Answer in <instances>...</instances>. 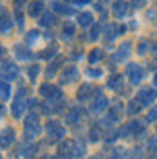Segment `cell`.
Returning <instances> with one entry per match:
<instances>
[{
	"label": "cell",
	"instance_id": "cell-36",
	"mask_svg": "<svg viewBox=\"0 0 157 159\" xmlns=\"http://www.w3.org/2000/svg\"><path fill=\"white\" fill-rule=\"evenodd\" d=\"M146 49H148V42L146 40H141L137 45V54H146Z\"/></svg>",
	"mask_w": 157,
	"mask_h": 159
},
{
	"label": "cell",
	"instance_id": "cell-37",
	"mask_svg": "<svg viewBox=\"0 0 157 159\" xmlns=\"http://www.w3.org/2000/svg\"><path fill=\"white\" fill-rule=\"evenodd\" d=\"M87 74L90 76V78H99V76L103 74V70H101V69H92V67H88V69H87Z\"/></svg>",
	"mask_w": 157,
	"mask_h": 159
},
{
	"label": "cell",
	"instance_id": "cell-40",
	"mask_svg": "<svg viewBox=\"0 0 157 159\" xmlns=\"http://www.w3.org/2000/svg\"><path fill=\"white\" fill-rule=\"evenodd\" d=\"M90 38L92 40L99 38V24H94V27H92V31H90Z\"/></svg>",
	"mask_w": 157,
	"mask_h": 159
},
{
	"label": "cell",
	"instance_id": "cell-8",
	"mask_svg": "<svg viewBox=\"0 0 157 159\" xmlns=\"http://www.w3.org/2000/svg\"><path fill=\"white\" fill-rule=\"evenodd\" d=\"M70 156L72 157H81L85 156V145L79 141V139H74L72 145H70Z\"/></svg>",
	"mask_w": 157,
	"mask_h": 159
},
{
	"label": "cell",
	"instance_id": "cell-32",
	"mask_svg": "<svg viewBox=\"0 0 157 159\" xmlns=\"http://www.w3.org/2000/svg\"><path fill=\"white\" fill-rule=\"evenodd\" d=\"M38 74H40V65H31V67H29V80L33 81V83L36 81Z\"/></svg>",
	"mask_w": 157,
	"mask_h": 159
},
{
	"label": "cell",
	"instance_id": "cell-33",
	"mask_svg": "<svg viewBox=\"0 0 157 159\" xmlns=\"http://www.w3.org/2000/svg\"><path fill=\"white\" fill-rule=\"evenodd\" d=\"M15 6H16V7H15V15H16V24H18V25H24V15H22V9H20V6H22V4H20V2H16Z\"/></svg>",
	"mask_w": 157,
	"mask_h": 159
},
{
	"label": "cell",
	"instance_id": "cell-34",
	"mask_svg": "<svg viewBox=\"0 0 157 159\" xmlns=\"http://www.w3.org/2000/svg\"><path fill=\"white\" fill-rule=\"evenodd\" d=\"M49 98H51V101H58V99H61V90H60V87H52Z\"/></svg>",
	"mask_w": 157,
	"mask_h": 159
},
{
	"label": "cell",
	"instance_id": "cell-24",
	"mask_svg": "<svg viewBox=\"0 0 157 159\" xmlns=\"http://www.w3.org/2000/svg\"><path fill=\"white\" fill-rule=\"evenodd\" d=\"M0 96H2V101H7L11 98V87H9V83L4 81V80L0 83Z\"/></svg>",
	"mask_w": 157,
	"mask_h": 159
},
{
	"label": "cell",
	"instance_id": "cell-19",
	"mask_svg": "<svg viewBox=\"0 0 157 159\" xmlns=\"http://www.w3.org/2000/svg\"><path fill=\"white\" fill-rule=\"evenodd\" d=\"M51 7H52V11L61 13V15H70L72 13V9H70L69 6H65L63 2H51Z\"/></svg>",
	"mask_w": 157,
	"mask_h": 159
},
{
	"label": "cell",
	"instance_id": "cell-1",
	"mask_svg": "<svg viewBox=\"0 0 157 159\" xmlns=\"http://www.w3.org/2000/svg\"><path fill=\"white\" fill-rule=\"evenodd\" d=\"M47 130H49V134H47L45 141L49 145H56V143H60L65 138V127H61L58 121H49L47 123Z\"/></svg>",
	"mask_w": 157,
	"mask_h": 159
},
{
	"label": "cell",
	"instance_id": "cell-38",
	"mask_svg": "<svg viewBox=\"0 0 157 159\" xmlns=\"http://www.w3.org/2000/svg\"><path fill=\"white\" fill-rule=\"evenodd\" d=\"M51 90H52V87H51L49 83H43V85L40 87V94H42V96H49Z\"/></svg>",
	"mask_w": 157,
	"mask_h": 159
},
{
	"label": "cell",
	"instance_id": "cell-26",
	"mask_svg": "<svg viewBox=\"0 0 157 159\" xmlns=\"http://www.w3.org/2000/svg\"><path fill=\"white\" fill-rule=\"evenodd\" d=\"M78 22H79V25L87 27V25H90V24L94 22V16H92L90 13H79L78 15Z\"/></svg>",
	"mask_w": 157,
	"mask_h": 159
},
{
	"label": "cell",
	"instance_id": "cell-21",
	"mask_svg": "<svg viewBox=\"0 0 157 159\" xmlns=\"http://www.w3.org/2000/svg\"><path fill=\"white\" fill-rule=\"evenodd\" d=\"M108 89H119V87H123V76L121 74H114V76H110L107 81Z\"/></svg>",
	"mask_w": 157,
	"mask_h": 159
},
{
	"label": "cell",
	"instance_id": "cell-2",
	"mask_svg": "<svg viewBox=\"0 0 157 159\" xmlns=\"http://www.w3.org/2000/svg\"><path fill=\"white\" fill-rule=\"evenodd\" d=\"M127 76H128V80H130L132 85H137V83H141V80L145 76V70H143V67L137 65V63H128L127 65Z\"/></svg>",
	"mask_w": 157,
	"mask_h": 159
},
{
	"label": "cell",
	"instance_id": "cell-14",
	"mask_svg": "<svg viewBox=\"0 0 157 159\" xmlns=\"http://www.w3.org/2000/svg\"><path fill=\"white\" fill-rule=\"evenodd\" d=\"M81 116H83V109H72L69 114H67L65 123H67V125H74V123H76L79 118H81Z\"/></svg>",
	"mask_w": 157,
	"mask_h": 159
},
{
	"label": "cell",
	"instance_id": "cell-7",
	"mask_svg": "<svg viewBox=\"0 0 157 159\" xmlns=\"http://www.w3.org/2000/svg\"><path fill=\"white\" fill-rule=\"evenodd\" d=\"M112 13L116 18H123L128 13V4L127 2H114L112 4Z\"/></svg>",
	"mask_w": 157,
	"mask_h": 159
},
{
	"label": "cell",
	"instance_id": "cell-28",
	"mask_svg": "<svg viewBox=\"0 0 157 159\" xmlns=\"http://www.w3.org/2000/svg\"><path fill=\"white\" fill-rule=\"evenodd\" d=\"M61 61H63V58H61V56H58V58H56V60H54V61L49 65V69H47V72H45V76H47L49 80L54 76V72H56V69L60 67V63H61Z\"/></svg>",
	"mask_w": 157,
	"mask_h": 159
},
{
	"label": "cell",
	"instance_id": "cell-13",
	"mask_svg": "<svg viewBox=\"0 0 157 159\" xmlns=\"http://www.w3.org/2000/svg\"><path fill=\"white\" fill-rule=\"evenodd\" d=\"M130 49H132V42H123L121 45H119V51L118 54H116V60H125L130 54Z\"/></svg>",
	"mask_w": 157,
	"mask_h": 159
},
{
	"label": "cell",
	"instance_id": "cell-31",
	"mask_svg": "<svg viewBox=\"0 0 157 159\" xmlns=\"http://www.w3.org/2000/svg\"><path fill=\"white\" fill-rule=\"evenodd\" d=\"M56 51H58V47L54 45L52 49H45V51H43V52H40L38 56H40V58H42V60H51V58H52V56H54V54H56Z\"/></svg>",
	"mask_w": 157,
	"mask_h": 159
},
{
	"label": "cell",
	"instance_id": "cell-22",
	"mask_svg": "<svg viewBox=\"0 0 157 159\" xmlns=\"http://www.w3.org/2000/svg\"><path fill=\"white\" fill-rule=\"evenodd\" d=\"M15 54H16V58L18 60H31L33 58V52L25 49V47H22V45H15Z\"/></svg>",
	"mask_w": 157,
	"mask_h": 159
},
{
	"label": "cell",
	"instance_id": "cell-39",
	"mask_svg": "<svg viewBox=\"0 0 157 159\" xmlns=\"http://www.w3.org/2000/svg\"><path fill=\"white\" fill-rule=\"evenodd\" d=\"M148 148H150V152H154V154L157 152V136L148 141Z\"/></svg>",
	"mask_w": 157,
	"mask_h": 159
},
{
	"label": "cell",
	"instance_id": "cell-25",
	"mask_svg": "<svg viewBox=\"0 0 157 159\" xmlns=\"http://www.w3.org/2000/svg\"><path fill=\"white\" fill-rule=\"evenodd\" d=\"M40 121V116L36 110H31L29 114L25 116V127H33V125H38Z\"/></svg>",
	"mask_w": 157,
	"mask_h": 159
},
{
	"label": "cell",
	"instance_id": "cell-48",
	"mask_svg": "<svg viewBox=\"0 0 157 159\" xmlns=\"http://www.w3.org/2000/svg\"><path fill=\"white\" fill-rule=\"evenodd\" d=\"M92 159H99V157H92Z\"/></svg>",
	"mask_w": 157,
	"mask_h": 159
},
{
	"label": "cell",
	"instance_id": "cell-42",
	"mask_svg": "<svg viewBox=\"0 0 157 159\" xmlns=\"http://www.w3.org/2000/svg\"><path fill=\"white\" fill-rule=\"evenodd\" d=\"M125 157V154H123V150H116L114 154H112V157L110 159H123Z\"/></svg>",
	"mask_w": 157,
	"mask_h": 159
},
{
	"label": "cell",
	"instance_id": "cell-41",
	"mask_svg": "<svg viewBox=\"0 0 157 159\" xmlns=\"http://www.w3.org/2000/svg\"><path fill=\"white\" fill-rule=\"evenodd\" d=\"M90 139H92V141H98V139H99V129H98V127L90 129Z\"/></svg>",
	"mask_w": 157,
	"mask_h": 159
},
{
	"label": "cell",
	"instance_id": "cell-9",
	"mask_svg": "<svg viewBox=\"0 0 157 159\" xmlns=\"http://www.w3.org/2000/svg\"><path fill=\"white\" fill-rule=\"evenodd\" d=\"M42 134V127L40 125H33V127H25V132H24V138L25 141H33V139H36Z\"/></svg>",
	"mask_w": 157,
	"mask_h": 159
},
{
	"label": "cell",
	"instance_id": "cell-46",
	"mask_svg": "<svg viewBox=\"0 0 157 159\" xmlns=\"http://www.w3.org/2000/svg\"><path fill=\"white\" fill-rule=\"evenodd\" d=\"M40 159H51L49 156H43V157H40Z\"/></svg>",
	"mask_w": 157,
	"mask_h": 159
},
{
	"label": "cell",
	"instance_id": "cell-29",
	"mask_svg": "<svg viewBox=\"0 0 157 159\" xmlns=\"http://www.w3.org/2000/svg\"><path fill=\"white\" fill-rule=\"evenodd\" d=\"M38 38H40V31L33 29V31H29V33L25 34V43H27V45H33V43L38 42Z\"/></svg>",
	"mask_w": 157,
	"mask_h": 159
},
{
	"label": "cell",
	"instance_id": "cell-35",
	"mask_svg": "<svg viewBox=\"0 0 157 159\" xmlns=\"http://www.w3.org/2000/svg\"><path fill=\"white\" fill-rule=\"evenodd\" d=\"M146 121H157V105H155V107H152V109L148 110Z\"/></svg>",
	"mask_w": 157,
	"mask_h": 159
},
{
	"label": "cell",
	"instance_id": "cell-11",
	"mask_svg": "<svg viewBox=\"0 0 157 159\" xmlns=\"http://www.w3.org/2000/svg\"><path fill=\"white\" fill-rule=\"evenodd\" d=\"M92 92H94L92 85H90V83H83V85L78 89V94H76V96H78L79 101H85V99L90 98V94H92Z\"/></svg>",
	"mask_w": 157,
	"mask_h": 159
},
{
	"label": "cell",
	"instance_id": "cell-3",
	"mask_svg": "<svg viewBox=\"0 0 157 159\" xmlns=\"http://www.w3.org/2000/svg\"><path fill=\"white\" fill-rule=\"evenodd\" d=\"M18 76V65H15L13 61H4L2 63V80H15Z\"/></svg>",
	"mask_w": 157,
	"mask_h": 159
},
{
	"label": "cell",
	"instance_id": "cell-23",
	"mask_svg": "<svg viewBox=\"0 0 157 159\" xmlns=\"http://www.w3.org/2000/svg\"><path fill=\"white\" fill-rule=\"evenodd\" d=\"M101 58H103V49H98V47H96V49H92L88 52V63H92V65L98 63Z\"/></svg>",
	"mask_w": 157,
	"mask_h": 159
},
{
	"label": "cell",
	"instance_id": "cell-47",
	"mask_svg": "<svg viewBox=\"0 0 157 159\" xmlns=\"http://www.w3.org/2000/svg\"><path fill=\"white\" fill-rule=\"evenodd\" d=\"M155 85H157V72H155Z\"/></svg>",
	"mask_w": 157,
	"mask_h": 159
},
{
	"label": "cell",
	"instance_id": "cell-15",
	"mask_svg": "<svg viewBox=\"0 0 157 159\" xmlns=\"http://www.w3.org/2000/svg\"><path fill=\"white\" fill-rule=\"evenodd\" d=\"M54 22H56V18H54V15H52L51 11H45V13L40 16V25H42V27H51Z\"/></svg>",
	"mask_w": 157,
	"mask_h": 159
},
{
	"label": "cell",
	"instance_id": "cell-5",
	"mask_svg": "<svg viewBox=\"0 0 157 159\" xmlns=\"http://www.w3.org/2000/svg\"><path fill=\"white\" fill-rule=\"evenodd\" d=\"M79 72L76 69V65H67L65 70L60 74V83H70V81H74V80H78Z\"/></svg>",
	"mask_w": 157,
	"mask_h": 159
},
{
	"label": "cell",
	"instance_id": "cell-45",
	"mask_svg": "<svg viewBox=\"0 0 157 159\" xmlns=\"http://www.w3.org/2000/svg\"><path fill=\"white\" fill-rule=\"evenodd\" d=\"M152 49H154V51H152V52H154V56L157 58V43H152Z\"/></svg>",
	"mask_w": 157,
	"mask_h": 159
},
{
	"label": "cell",
	"instance_id": "cell-10",
	"mask_svg": "<svg viewBox=\"0 0 157 159\" xmlns=\"http://www.w3.org/2000/svg\"><path fill=\"white\" fill-rule=\"evenodd\" d=\"M13 139H15V130L11 129V127L4 129V132H2V148L4 150L7 148L11 143H13Z\"/></svg>",
	"mask_w": 157,
	"mask_h": 159
},
{
	"label": "cell",
	"instance_id": "cell-30",
	"mask_svg": "<svg viewBox=\"0 0 157 159\" xmlns=\"http://www.w3.org/2000/svg\"><path fill=\"white\" fill-rule=\"evenodd\" d=\"M141 105H143V103H141L137 98L132 99V101L128 103V114H137L139 110H141Z\"/></svg>",
	"mask_w": 157,
	"mask_h": 159
},
{
	"label": "cell",
	"instance_id": "cell-27",
	"mask_svg": "<svg viewBox=\"0 0 157 159\" xmlns=\"http://www.w3.org/2000/svg\"><path fill=\"white\" fill-rule=\"evenodd\" d=\"M74 31H76V25L72 22H65V27H63V40H70L74 36Z\"/></svg>",
	"mask_w": 157,
	"mask_h": 159
},
{
	"label": "cell",
	"instance_id": "cell-18",
	"mask_svg": "<svg viewBox=\"0 0 157 159\" xmlns=\"http://www.w3.org/2000/svg\"><path fill=\"white\" fill-rule=\"evenodd\" d=\"M105 36L107 40H114L116 36H119V25L118 24H108L105 27Z\"/></svg>",
	"mask_w": 157,
	"mask_h": 159
},
{
	"label": "cell",
	"instance_id": "cell-4",
	"mask_svg": "<svg viewBox=\"0 0 157 159\" xmlns=\"http://www.w3.org/2000/svg\"><path fill=\"white\" fill-rule=\"evenodd\" d=\"M155 98H157V94L152 87H143V89H139V92H137V99L143 105H152Z\"/></svg>",
	"mask_w": 157,
	"mask_h": 159
},
{
	"label": "cell",
	"instance_id": "cell-17",
	"mask_svg": "<svg viewBox=\"0 0 157 159\" xmlns=\"http://www.w3.org/2000/svg\"><path fill=\"white\" fill-rule=\"evenodd\" d=\"M11 27H13V20H11L9 13L6 9H2V33L6 34L7 31H11Z\"/></svg>",
	"mask_w": 157,
	"mask_h": 159
},
{
	"label": "cell",
	"instance_id": "cell-12",
	"mask_svg": "<svg viewBox=\"0 0 157 159\" xmlns=\"http://www.w3.org/2000/svg\"><path fill=\"white\" fill-rule=\"evenodd\" d=\"M27 105H29V103H25V101H22V99H16V101L13 103V116H15L16 119H20Z\"/></svg>",
	"mask_w": 157,
	"mask_h": 159
},
{
	"label": "cell",
	"instance_id": "cell-43",
	"mask_svg": "<svg viewBox=\"0 0 157 159\" xmlns=\"http://www.w3.org/2000/svg\"><path fill=\"white\" fill-rule=\"evenodd\" d=\"M143 156H141V150L139 148H136L134 152H132V159H141Z\"/></svg>",
	"mask_w": 157,
	"mask_h": 159
},
{
	"label": "cell",
	"instance_id": "cell-16",
	"mask_svg": "<svg viewBox=\"0 0 157 159\" xmlns=\"http://www.w3.org/2000/svg\"><path fill=\"white\" fill-rule=\"evenodd\" d=\"M127 127H128V130H130V134H136V136H137V134H141V132L145 130V123L139 121V119H134V121L128 123Z\"/></svg>",
	"mask_w": 157,
	"mask_h": 159
},
{
	"label": "cell",
	"instance_id": "cell-20",
	"mask_svg": "<svg viewBox=\"0 0 157 159\" xmlns=\"http://www.w3.org/2000/svg\"><path fill=\"white\" fill-rule=\"evenodd\" d=\"M43 2H33V4H29V15L33 16V18H36V16H42L43 13Z\"/></svg>",
	"mask_w": 157,
	"mask_h": 159
},
{
	"label": "cell",
	"instance_id": "cell-44",
	"mask_svg": "<svg viewBox=\"0 0 157 159\" xmlns=\"http://www.w3.org/2000/svg\"><path fill=\"white\" fill-rule=\"evenodd\" d=\"M70 56H72V58H74V60L81 58V51H79V52H78V51H76V52H72V54H70Z\"/></svg>",
	"mask_w": 157,
	"mask_h": 159
},
{
	"label": "cell",
	"instance_id": "cell-6",
	"mask_svg": "<svg viewBox=\"0 0 157 159\" xmlns=\"http://www.w3.org/2000/svg\"><path fill=\"white\" fill-rule=\"evenodd\" d=\"M107 107H108V98L98 90V94L94 96V101H92V110L94 112H103Z\"/></svg>",
	"mask_w": 157,
	"mask_h": 159
}]
</instances>
